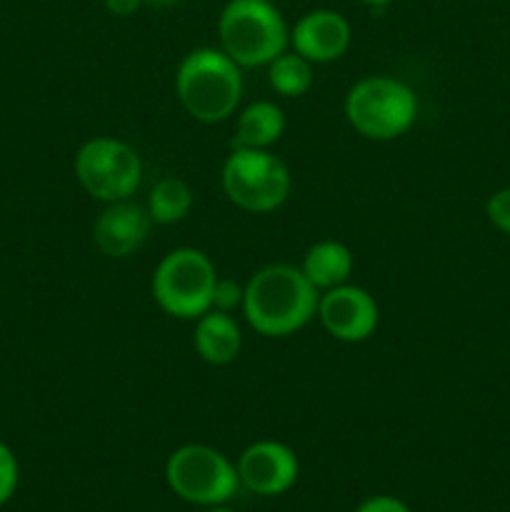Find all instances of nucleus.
Returning <instances> with one entry per match:
<instances>
[{
	"mask_svg": "<svg viewBox=\"0 0 510 512\" xmlns=\"http://www.w3.org/2000/svg\"><path fill=\"white\" fill-rule=\"evenodd\" d=\"M315 318L340 343H363L378 330L380 308L368 290L343 283L320 293Z\"/></svg>",
	"mask_w": 510,
	"mask_h": 512,
	"instance_id": "9",
	"label": "nucleus"
},
{
	"mask_svg": "<svg viewBox=\"0 0 510 512\" xmlns=\"http://www.w3.org/2000/svg\"><path fill=\"white\" fill-rule=\"evenodd\" d=\"M193 200V188L178 175H168L150 188L145 208L155 225H175L188 218V213L193 210Z\"/></svg>",
	"mask_w": 510,
	"mask_h": 512,
	"instance_id": "16",
	"label": "nucleus"
},
{
	"mask_svg": "<svg viewBox=\"0 0 510 512\" xmlns=\"http://www.w3.org/2000/svg\"><path fill=\"white\" fill-rule=\"evenodd\" d=\"M223 193L248 213H270L288 200L293 178L283 160L270 150L233 148L223 163Z\"/></svg>",
	"mask_w": 510,
	"mask_h": 512,
	"instance_id": "8",
	"label": "nucleus"
},
{
	"mask_svg": "<svg viewBox=\"0 0 510 512\" xmlns=\"http://www.w3.org/2000/svg\"><path fill=\"white\" fill-rule=\"evenodd\" d=\"M218 38L220 50L240 68H265L290 48V28L273 0H228Z\"/></svg>",
	"mask_w": 510,
	"mask_h": 512,
	"instance_id": "3",
	"label": "nucleus"
},
{
	"mask_svg": "<svg viewBox=\"0 0 510 512\" xmlns=\"http://www.w3.org/2000/svg\"><path fill=\"white\" fill-rule=\"evenodd\" d=\"M485 215L495 230L510 235V188H500L490 195L485 203Z\"/></svg>",
	"mask_w": 510,
	"mask_h": 512,
	"instance_id": "20",
	"label": "nucleus"
},
{
	"mask_svg": "<svg viewBox=\"0 0 510 512\" xmlns=\"http://www.w3.org/2000/svg\"><path fill=\"white\" fill-rule=\"evenodd\" d=\"M345 118L363 138L395 140L413 128L418 98L408 83L393 75H368L345 95Z\"/></svg>",
	"mask_w": 510,
	"mask_h": 512,
	"instance_id": "4",
	"label": "nucleus"
},
{
	"mask_svg": "<svg viewBox=\"0 0 510 512\" xmlns=\"http://www.w3.org/2000/svg\"><path fill=\"white\" fill-rule=\"evenodd\" d=\"M165 483L175 498L200 508L225 505L240 490L238 468L213 445L188 443L173 450L165 463Z\"/></svg>",
	"mask_w": 510,
	"mask_h": 512,
	"instance_id": "6",
	"label": "nucleus"
},
{
	"mask_svg": "<svg viewBox=\"0 0 510 512\" xmlns=\"http://www.w3.org/2000/svg\"><path fill=\"white\" fill-rule=\"evenodd\" d=\"M355 512H413L408 503H403L395 495H370L355 508Z\"/></svg>",
	"mask_w": 510,
	"mask_h": 512,
	"instance_id": "21",
	"label": "nucleus"
},
{
	"mask_svg": "<svg viewBox=\"0 0 510 512\" xmlns=\"http://www.w3.org/2000/svg\"><path fill=\"white\" fill-rule=\"evenodd\" d=\"M285 133V113L273 100H255L235 120L233 148L270 150Z\"/></svg>",
	"mask_w": 510,
	"mask_h": 512,
	"instance_id": "14",
	"label": "nucleus"
},
{
	"mask_svg": "<svg viewBox=\"0 0 510 512\" xmlns=\"http://www.w3.org/2000/svg\"><path fill=\"white\" fill-rule=\"evenodd\" d=\"M193 345L208 365H230L243 350V330L230 313L208 310L195 320Z\"/></svg>",
	"mask_w": 510,
	"mask_h": 512,
	"instance_id": "13",
	"label": "nucleus"
},
{
	"mask_svg": "<svg viewBox=\"0 0 510 512\" xmlns=\"http://www.w3.org/2000/svg\"><path fill=\"white\" fill-rule=\"evenodd\" d=\"M360 3H365V5H373V8H385V5L395 3V0H360Z\"/></svg>",
	"mask_w": 510,
	"mask_h": 512,
	"instance_id": "24",
	"label": "nucleus"
},
{
	"mask_svg": "<svg viewBox=\"0 0 510 512\" xmlns=\"http://www.w3.org/2000/svg\"><path fill=\"white\" fill-rule=\"evenodd\" d=\"M300 270L310 280V285L323 293V290L348 283L353 275V253L348 245L338 243V240H318L305 250Z\"/></svg>",
	"mask_w": 510,
	"mask_h": 512,
	"instance_id": "15",
	"label": "nucleus"
},
{
	"mask_svg": "<svg viewBox=\"0 0 510 512\" xmlns=\"http://www.w3.org/2000/svg\"><path fill=\"white\" fill-rule=\"evenodd\" d=\"M235 468L240 488L263 498H275L298 483L300 460L295 450L280 440H255L240 453Z\"/></svg>",
	"mask_w": 510,
	"mask_h": 512,
	"instance_id": "10",
	"label": "nucleus"
},
{
	"mask_svg": "<svg viewBox=\"0 0 510 512\" xmlns=\"http://www.w3.org/2000/svg\"><path fill=\"white\" fill-rule=\"evenodd\" d=\"M353 40V28L343 13L330 8H315L300 15L290 28V48L308 58L313 65L333 63L343 58Z\"/></svg>",
	"mask_w": 510,
	"mask_h": 512,
	"instance_id": "11",
	"label": "nucleus"
},
{
	"mask_svg": "<svg viewBox=\"0 0 510 512\" xmlns=\"http://www.w3.org/2000/svg\"><path fill=\"white\" fill-rule=\"evenodd\" d=\"M73 170L80 188L105 205L133 198L143 180V160L138 150L110 135L85 140L75 153Z\"/></svg>",
	"mask_w": 510,
	"mask_h": 512,
	"instance_id": "7",
	"label": "nucleus"
},
{
	"mask_svg": "<svg viewBox=\"0 0 510 512\" xmlns=\"http://www.w3.org/2000/svg\"><path fill=\"white\" fill-rule=\"evenodd\" d=\"M243 68L220 48H195L175 70V95L193 120L223 123L243 100Z\"/></svg>",
	"mask_w": 510,
	"mask_h": 512,
	"instance_id": "2",
	"label": "nucleus"
},
{
	"mask_svg": "<svg viewBox=\"0 0 510 512\" xmlns=\"http://www.w3.org/2000/svg\"><path fill=\"white\" fill-rule=\"evenodd\" d=\"M205 512H238V510L228 508V503H225V505H213V508H205Z\"/></svg>",
	"mask_w": 510,
	"mask_h": 512,
	"instance_id": "25",
	"label": "nucleus"
},
{
	"mask_svg": "<svg viewBox=\"0 0 510 512\" xmlns=\"http://www.w3.org/2000/svg\"><path fill=\"white\" fill-rule=\"evenodd\" d=\"M145 5V0H105V10L115 18H130Z\"/></svg>",
	"mask_w": 510,
	"mask_h": 512,
	"instance_id": "22",
	"label": "nucleus"
},
{
	"mask_svg": "<svg viewBox=\"0 0 510 512\" xmlns=\"http://www.w3.org/2000/svg\"><path fill=\"white\" fill-rule=\"evenodd\" d=\"M265 68H268L270 88L278 95H283V98H300V95H305L315 78L313 63L300 53H295L293 48H288L278 58L270 60Z\"/></svg>",
	"mask_w": 510,
	"mask_h": 512,
	"instance_id": "17",
	"label": "nucleus"
},
{
	"mask_svg": "<svg viewBox=\"0 0 510 512\" xmlns=\"http://www.w3.org/2000/svg\"><path fill=\"white\" fill-rule=\"evenodd\" d=\"M243 298L245 285H240L238 280L233 278H218L215 280L213 305H210V310H220V313L233 315V310L243 308Z\"/></svg>",
	"mask_w": 510,
	"mask_h": 512,
	"instance_id": "19",
	"label": "nucleus"
},
{
	"mask_svg": "<svg viewBox=\"0 0 510 512\" xmlns=\"http://www.w3.org/2000/svg\"><path fill=\"white\" fill-rule=\"evenodd\" d=\"M153 225L145 205L133 203V198L118 200L105 205L103 213L95 218L93 240L108 258H128L143 248Z\"/></svg>",
	"mask_w": 510,
	"mask_h": 512,
	"instance_id": "12",
	"label": "nucleus"
},
{
	"mask_svg": "<svg viewBox=\"0 0 510 512\" xmlns=\"http://www.w3.org/2000/svg\"><path fill=\"white\" fill-rule=\"evenodd\" d=\"M318 300L320 293L300 265L273 263L250 275L240 310L250 328L263 338H288L315 318Z\"/></svg>",
	"mask_w": 510,
	"mask_h": 512,
	"instance_id": "1",
	"label": "nucleus"
},
{
	"mask_svg": "<svg viewBox=\"0 0 510 512\" xmlns=\"http://www.w3.org/2000/svg\"><path fill=\"white\" fill-rule=\"evenodd\" d=\"M20 483V465L10 445L0 440V508L15 495Z\"/></svg>",
	"mask_w": 510,
	"mask_h": 512,
	"instance_id": "18",
	"label": "nucleus"
},
{
	"mask_svg": "<svg viewBox=\"0 0 510 512\" xmlns=\"http://www.w3.org/2000/svg\"><path fill=\"white\" fill-rule=\"evenodd\" d=\"M218 273L203 250L175 248L165 253L155 268L150 290L165 315L178 320H198L213 305Z\"/></svg>",
	"mask_w": 510,
	"mask_h": 512,
	"instance_id": "5",
	"label": "nucleus"
},
{
	"mask_svg": "<svg viewBox=\"0 0 510 512\" xmlns=\"http://www.w3.org/2000/svg\"><path fill=\"white\" fill-rule=\"evenodd\" d=\"M183 0H145V5H153V8H170V5H178Z\"/></svg>",
	"mask_w": 510,
	"mask_h": 512,
	"instance_id": "23",
	"label": "nucleus"
}]
</instances>
